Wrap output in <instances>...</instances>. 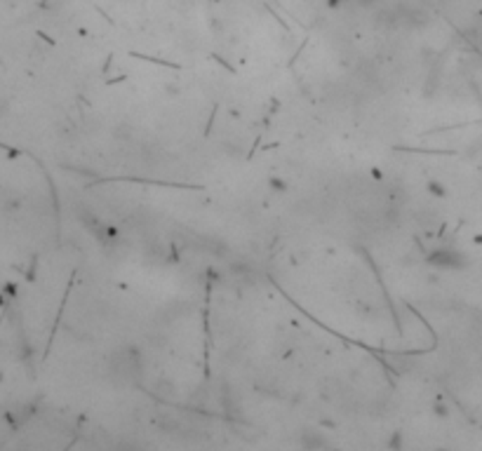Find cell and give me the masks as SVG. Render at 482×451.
I'll return each mask as SVG.
<instances>
[{"label": "cell", "instance_id": "cell-1", "mask_svg": "<svg viewBox=\"0 0 482 451\" xmlns=\"http://www.w3.org/2000/svg\"><path fill=\"white\" fill-rule=\"evenodd\" d=\"M428 263L435 266V268L456 270V268L466 266V257L461 252H456V250H447V247H442V250H435V252L428 254Z\"/></svg>", "mask_w": 482, "mask_h": 451}, {"label": "cell", "instance_id": "cell-2", "mask_svg": "<svg viewBox=\"0 0 482 451\" xmlns=\"http://www.w3.org/2000/svg\"><path fill=\"white\" fill-rule=\"evenodd\" d=\"M353 3L363 5V7H372V5H376V3H381V0H353Z\"/></svg>", "mask_w": 482, "mask_h": 451}]
</instances>
